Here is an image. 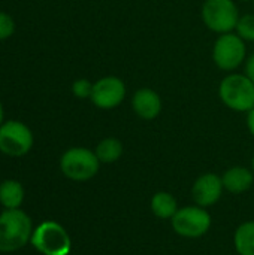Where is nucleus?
I'll return each mask as SVG.
<instances>
[{"mask_svg": "<svg viewBox=\"0 0 254 255\" xmlns=\"http://www.w3.org/2000/svg\"><path fill=\"white\" fill-rule=\"evenodd\" d=\"M33 235L30 217L21 209H4L0 214V253L24 248Z\"/></svg>", "mask_w": 254, "mask_h": 255, "instance_id": "f257e3e1", "label": "nucleus"}, {"mask_svg": "<svg viewBox=\"0 0 254 255\" xmlns=\"http://www.w3.org/2000/svg\"><path fill=\"white\" fill-rule=\"evenodd\" d=\"M222 103L234 112L247 114L254 108V82L246 73H228L219 84Z\"/></svg>", "mask_w": 254, "mask_h": 255, "instance_id": "f03ea898", "label": "nucleus"}, {"mask_svg": "<svg viewBox=\"0 0 254 255\" xmlns=\"http://www.w3.org/2000/svg\"><path fill=\"white\" fill-rule=\"evenodd\" d=\"M100 161L94 151L84 146H73L63 152L60 158L61 173L76 182H84L99 173Z\"/></svg>", "mask_w": 254, "mask_h": 255, "instance_id": "7ed1b4c3", "label": "nucleus"}, {"mask_svg": "<svg viewBox=\"0 0 254 255\" xmlns=\"http://www.w3.org/2000/svg\"><path fill=\"white\" fill-rule=\"evenodd\" d=\"M240 16L235 0H205L201 7L202 22L217 34L235 31Z\"/></svg>", "mask_w": 254, "mask_h": 255, "instance_id": "20e7f679", "label": "nucleus"}, {"mask_svg": "<svg viewBox=\"0 0 254 255\" xmlns=\"http://www.w3.org/2000/svg\"><path fill=\"white\" fill-rule=\"evenodd\" d=\"M31 245L42 255H69L72 241L63 226L55 221H43L31 235Z\"/></svg>", "mask_w": 254, "mask_h": 255, "instance_id": "39448f33", "label": "nucleus"}, {"mask_svg": "<svg viewBox=\"0 0 254 255\" xmlns=\"http://www.w3.org/2000/svg\"><path fill=\"white\" fill-rule=\"evenodd\" d=\"M214 64L223 72H234L247 60V46L246 42L235 33L219 34L213 45L211 52Z\"/></svg>", "mask_w": 254, "mask_h": 255, "instance_id": "423d86ee", "label": "nucleus"}, {"mask_svg": "<svg viewBox=\"0 0 254 255\" xmlns=\"http://www.w3.org/2000/svg\"><path fill=\"white\" fill-rule=\"evenodd\" d=\"M211 215L207 208L190 205L183 206L171 220L174 232L186 239H198L205 236L211 229Z\"/></svg>", "mask_w": 254, "mask_h": 255, "instance_id": "0eeeda50", "label": "nucleus"}, {"mask_svg": "<svg viewBox=\"0 0 254 255\" xmlns=\"http://www.w3.org/2000/svg\"><path fill=\"white\" fill-rule=\"evenodd\" d=\"M33 133L24 123L7 120L0 126V151L9 157H22L33 148Z\"/></svg>", "mask_w": 254, "mask_h": 255, "instance_id": "6e6552de", "label": "nucleus"}, {"mask_svg": "<svg viewBox=\"0 0 254 255\" xmlns=\"http://www.w3.org/2000/svg\"><path fill=\"white\" fill-rule=\"evenodd\" d=\"M127 96V87L118 76L109 75L97 79L93 84L91 103L102 111H111L118 108Z\"/></svg>", "mask_w": 254, "mask_h": 255, "instance_id": "1a4fd4ad", "label": "nucleus"}, {"mask_svg": "<svg viewBox=\"0 0 254 255\" xmlns=\"http://www.w3.org/2000/svg\"><path fill=\"white\" fill-rule=\"evenodd\" d=\"M223 191H225V187H223L222 176L213 172H208V173L201 175L195 181L193 188H192V196H193L195 205L202 206V208H210L222 199Z\"/></svg>", "mask_w": 254, "mask_h": 255, "instance_id": "9d476101", "label": "nucleus"}, {"mask_svg": "<svg viewBox=\"0 0 254 255\" xmlns=\"http://www.w3.org/2000/svg\"><path fill=\"white\" fill-rule=\"evenodd\" d=\"M130 105L135 115L144 121L156 120L163 109V102L160 94L156 90L147 87H142L133 93Z\"/></svg>", "mask_w": 254, "mask_h": 255, "instance_id": "9b49d317", "label": "nucleus"}, {"mask_svg": "<svg viewBox=\"0 0 254 255\" xmlns=\"http://www.w3.org/2000/svg\"><path fill=\"white\" fill-rule=\"evenodd\" d=\"M222 181H223L225 191H229L232 194H241L252 188L254 182V173L249 167L234 166L223 173Z\"/></svg>", "mask_w": 254, "mask_h": 255, "instance_id": "f8f14e48", "label": "nucleus"}, {"mask_svg": "<svg viewBox=\"0 0 254 255\" xmlns=\"http://www.w3.org/2000/svg\"><path fill=\"white\" fill-rule=\"evenodd\" d=\"M150 208L154 217L160 218V220H172L174 215L178 212L180 206L178 202L175 199L174 194L168 193V191H159L151 197L150 202Z\"/></svg>", "mask_w": 254, "mask_h": 255, "instance_id": "ddd939ff", "label": "nucleus"}, {"mask_svg": "<svg viewBox=\"0 0 254 255\" xmlns=\"http://www.w3.org/2000/svg\"><path fill=\"white\" fill-rule=\"evenodd\" d=\"M24 202V188L15 179H6L0 184V205L4 209H19Z\"/></svg>", "mask_w": 254, "mask_h": 255, "instance_id": "4468645a", "label": "nucleus"}, {"mask_svg": "<svg viewBox=\"0 0 254 255\" xmlns=\"http://www.w3.org/2000/svg\"><path fill=\"white\" fill-rule=\"evenodd\" d=\"M123 151H124L123 142L117 137L102 139L94 149V152L102 164H112V163L118 161L123 155Z\"/></svg>", "mask_w": 254, "mask_h": 255, "instance_id": "2eb2a0df", "label": "nucleus"}, {"mask_svg": "<svg viewBox=\"0 0 254 255\" xmlns=\"http://www.w3.org/2000/svg\"><path fill=\"white\" fill-rule=\"evenodd\" d=\"M234 247L238 255H254V221H246L235 230Z\"/></svg>", "mask_w": 254, "mask_h": 255, "instance_id": "dca6fc26", "label": "nucleus"}, {"mask_svg": "<svg viewBox=\"0 0 254 255\" xmlns=\"http://www.w3.org/2000/svg\"><path fill=\"white\" fill-rule=\"evenodd\" d=\"M235 33L244 42H254V13H244L240 16Z\"/></svg>", "mask_w": 254, "mask_h": 255, "instance_id": "f3484780", "label": "nucleus"}, {"mask_svg": "<svg viewBox=\"0 0 254 255\" xmlns=\"http://www.w3.org/2000/svg\"><path fill=\"white\" fill-rule=\"evenodd\" d=\"M93 84L90 79L87 78H79V79H75L73 84H72V94L76 97V99H81V100H85V99H90L91 97V93H93Z\"/></svg>", "mask_w": 254, "mask_h": 255, "instance_id": "a211bd4d", "label": "nucleus"}, {"mask_svg": "<svg viewBox=\"0 0 254 255\" xmlns=\"http://www.w3.org/2000/svg\"><path fill=\"white\" fill-rule=\"evenodd\" d=\"M13 31H15V21H13V18L9 13L0 10V40L9 39L13 34Z\"/></svg>", "mask_w": 254, "mask_h": 255, "instance_id": "6ab92c4d", "label": "nucleus"}, {"mask_svg": "<svg viewBox=\"0 0 254 255\" xmlns=\"http://www.w3.org/2000/svg\"><path fill=\"white\" fill-rule=\"evenodd\" d=\"M246 75L254 82V54L246 60Z\"/></svg>", "mask_w": 254, "mask_h": 255, "instance_id": "aec40b11", "label": "nucleus"}, {"mask_svg": "<svg viewBox=\"0 0 254 255\" xmlns=\"http://www.w3.org/2000/svg\"><path fill=\"white\" fill-rule=\"evenodd\" d=\"M247 128H249L250 134L254 137V108L247 112Z\"/></svg>", "mask_w": 254, "mask_h": 255, "instance_id": "412c9836", "label": "nucleus"}, {"mask_svg": "<svg viewBox=\"0 0 254 255\" xmlns=\"http://www.w3.org/2000/svg\"><path fill=\"white\" fill-rule=\"evenodd\" d=\"M3 118H4V112H3V106H1V102H0V126L4 123Z\"/></svg>", "mask_w": 254, "mask_h": 255, "instance_id": "4be33fe9", "label": "nucleus"}, {"mask_svg": "<svg viewBox=\"0 0 254 255\" xmlns=\"http://www.w3.org/2000/svg\"><path fill=\"white\" fill-rule=\"evenodd\" d=\"M252 170H253V173H254V155H253V160H252Z\"/></svg>", "mask_w": 254, "mask_h": 255, "instance_id": "5701e85b", "label": "nucleus"}, {"mask_svg": "<svg viewBox=\"0 0 254 255\" xmlns=\"http://www.w3.org/2000/svg\"><path fill=\"white\" fill-rule=\"evenodd\" d=\"M238 1H244L246 3V1H252V0H238Z\"/></svg>", "mask_w": 254, "mask_h": 255, "instance_id": "b1692460", "label": "nucleus"}, {"mask_svg": "<svg viewBox=\"0 0 254 255\" xmlns=\"http://www.w3.org/2000/svg\"><path fill=\"white\" fill-rule=\"evenodd\" d=\"M253 1H254V0H253Z\"/></svg>", "mask_w": 254, "mask_h": 255, "instance_id": "393cba45", "label": "nucleus"}]
</instances>
